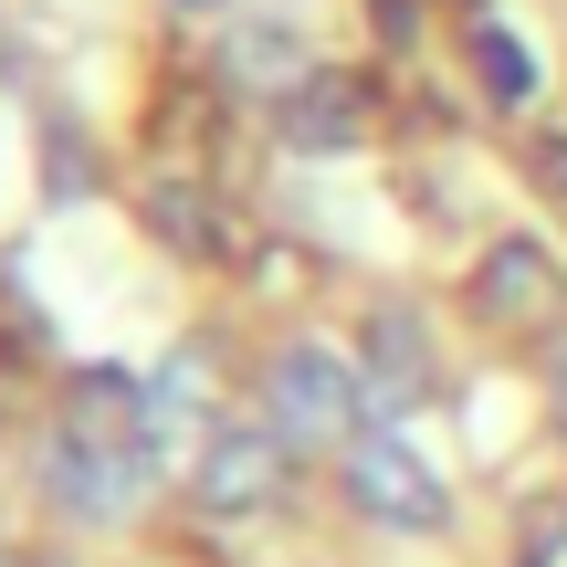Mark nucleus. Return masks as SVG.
Wrapping results in <instances>:
<instances>
[{
    "mask_svg": "<svg viewBox=\"0 0 567 567\" xmlns=\"http://www.w3.org/2000/svg\"><path fill=\"white\" fill-rule=\"evenodd\" d=\"M274 137L284 147H305V158H337V147H358L368 137V84L358 74H305L295 95H274Z\"/></svg>",
    "mask_w": 567,
    "mask_h": 567,
    "instance_id": "5",
    "label": "nucleus"
},
{
    "mask_svg": "<svg viewBox=\"0 0 567 567\" xmlns=\"http://www.w3.org/2000/svg\"><path fill=\"white\" fill-rule=\"evenodd\" d=\"M221 74H231V84H252V95H295V84L316 74V53H305L295 21H231Z\"/></svg>",
    "mask_w": 567,
    "mask_h": 567,
    "instance_id": "8",
    "label": "nucleus"
},
{
    "mask_svg": "<svg viewBox=\"0 0 567 567\" xmlns=\"http://www.w3.org/2000/svg\"><path fill=\"white\" fill-rule=\"evenodd\" d=\"M200 400H210V358H200V347H179V358L147 379V421H158V452H179L189 431H200Z\"/></svg>",
    "mask_w": 567,
    "mask_h": 567,
    "instance_id": "9",
    "label": "nucleus"
},
{
    "mask_svg": "<svg viewBox=\"0 0 567 567\" xmlns=\"http://www.w3.org/2000/svg\"><path fill=\"white\" fill-rule=\"evenodd\" d=\"M557 305V264L536 243H494L484 252V274H473V316L484 326H536Z\"/></svg>",
    "mask_w": 567,
    "mask_h": 567,
    "instance_id": "6",
    "label": "nucleus"
},
{
    "mask_svg": "<svg viewBox=\"0 0 567 567\" xmlns=\"http://www.w3.org/2000/svg\"><path fill=\"white\" fill-rule=\"evenodd\" d=\"M147 484H158V442H95V431L53 421V442H42V494H53L63 515L126 526V515L147 505Z\"/></svg>",
    "mask_w": 567,
    "mask_h": 567,
    "instance_id": "1",
    "label": "nucleus"
},
{
    "mask_svg": "<svg viewBox=\"0 0 567 567\" xmlns=\"http://www.w3.org/2000/svg\"><path fill=\"white\" fill-rule=\"evenodd\" d=\"M347 494H358V515H379V526H400V536H431L452 515L442 473H431L400 431H358V442H347Z\"/></svg>",
    "mask_w": 567,
    "mask_h": 567,
    "instance_id": "4",
    "label": "nucleus"
},
{
    "mask_svg": "<svg viewBox=\"0 0 567 567\" xmlns=\"http://www.w3.org/2000/svg\"><path fill=\"white\" fill-rule=\"evenodd\" d=\"M358 400H368V379H347L326 347H284V358L264 368V421H274L295 452L358 442Z\"/></svg>",
    "mask_w": 567,
    "mask_h": 567,
    "instance_id": "2",
    "label": "nucleus"
},
{
    "mask_svg": "<svg viewBox=\"0 0 567 567\" xmlns=\"http://www.w3.org/2000/svg\"><path fill=\"white\" fill-rule=\"evenodd\" d=\"M547 400H557V421H567V347H557V368H547Z\"/></svg>",
    "mask_w": 567,
    "mask_h": 567,
    "instance_id": "14",
    "label": "nucleus"
},
{
    "mask_svg": "<svg viewBox=\"0 0 567 567\" xmlns=\"http://www.w3.org/2000/svg\"><path fill=\"white\" fill-rule=\"evenodd\" d=\"M368 21H379L389 42H410V21H421V0H368Z\"/></svg>",
    "mask_w": 567,
    "mask_h": 567,
    "instance_id": "13",
    "label": "nucleus"
},
{
    "mask_svg": "<svg viewBox=\"0 0 567 567\" xmlns=\"http://www.w3.org/2000/svg\"><path fill=\"white\" fill-rule=\"evenodd\" d=\"M368 400L379 410L431 400V337H421L410 305H379V316H368Z\"/></svg>",
    "mask_w": 567,
    "mask_h": 567,
    "instance_id": "7",
    "label": "nucleus"
},
{
    "mask_svg": "<svg viewBox=\"0 0 567 567\" xmlns=\"http://www.w3.org/2000/svg\"><path fill=\"white\" fill-rule=\"evenodd\" d=\"M147 221H158V243H179V252H221V221H200V189H158Z\"/></svg>",
    "mask_w": 567,
    "mask_h": 567,
    "instance_id": "11",
    "label": "nucleus"
},
{
    "mask_svg": "<svg viewBox=\"0 0 567 567\" xmlns=\"http://www.w3.org/2000/svg\"><path fill=\"white\" fill-rule=\"evenodd\" d=\"M284 473H295V442H284L274 421H221V431H200V463H189V494H200V515L243 526V515H274Z\"/></svg>",
    "mask_w": 567,
    "mask_h": 567,
    "instance_id": "3",
    "label": "nucleus"
},
{
    "mask_svg": "<svg viewBox=\"0 0 567 567\" xmlns=\"http://www.w3.org/2000/svg\"><path fill=\"white\" fill-rule=\"evenodd\" d=\"M179 11H221V0H179Z\"/></svg>",
    "mask_w": 567,
    "mask_h": 567,
    "instance_id": "15",
    "label": "nucleus"
},
{
    "mask_svg": "<svg viewBox=\"0 0 567 567\" xmlns=\"http://www.w3.org/2000/svg\"><path fill=\"white\" fill-rule=\"evenodd\" d=\"M526 168H536V189H557V200H567V126H547V137L526 147Z\"/></svg>",
    "mask_w": 567,
    "mask_h": 567,
    "instance_id": "12",
    "label": "nucleus"
},
{
    "mask_svg": "<svg viewBox=\"0 0 567 567\" xmlns=\"http://www.w3.org/2000/svg\"><path fill=\"white\" fill-rule=\"evenodd\" d=\"M473 74H484L494 105H526V95H536V63L515 53V32H473Z\"/></svg>",
    "mask_w": 567,
    "mask_h": 567,
    "instance_id": "10",
    "label": "nucleus"
}]
</instances>
